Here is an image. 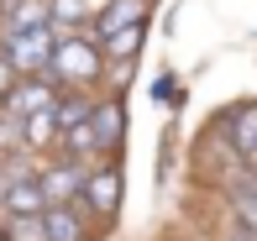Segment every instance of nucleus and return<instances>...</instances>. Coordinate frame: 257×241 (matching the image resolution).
I'll use <instances>...</instances> for the list:
<instances>
[{
    "mask_svg": "<svg viewBox=\"0 0 257 241\" xmlns=\"http://www.w3.org/2000/svg\"><path fill=\"white\" fill-rule=\"evenodd\" d=\"M48 79H53V89H95L100 79H105L100 42L89 37V32H68V37H58L53 63H48Z\"/></svg>",
    "mask_w": 257,
    "mask_h": 241,
    "instance_id": "obj_1",
    "label": "nucleus"
},
{
    "mask_svg": "<svg viewBox=\"0 0 257 241\" xmlns=\"http://www.w3.org/2000/svg\"><path fill=\"white\" fill-rule=\"evenodd\" d=\"M121 194H126V173H121V157H95L84 173V189H79V204L89 210V220L110 225L121 215Z\"/></svg>",
    "mask_w": 257,
    "mask_h": 241,
    "instance_id": "obj_2",
    "label": "nucleus"
},
{
    "mask_svg": "<svg viewBox=\"0 0 257 241\" xmlns=\"http://www.w3.org/2000/svg\"><path fill=\"white\" fill-rule=\"evenodd\" d=\"M53 48H58V32H53V27L6 32V37H0V53H6V63L16 68L21 79H27V74H48V63H53Z\"/></svg>",
    "mask_w": 257,
    "mask_h": 241,
    "instance_id": "obj_3",
    "label": "nucleus"
},
{
    "mask_svg": "<svg viewBox=\"0 0 257 241\" xmlns=\"http://www.w3.org/2000/svg\"><path fill=\"white\" fill-rule=\"evenodd\" d=\"M89 136H95V157H121V147H126V100L121 95H95Z\"/></svg>",
    "mask_w": 257,
    "mask_h": 241,
    "instance_id": "obj_4",
    "label": "nucleus"
},
{
    "mask_svg": "<svg viewBox=\"0 0 257 241\" xmlns=\"http://www.w3.org/2000/svg\"><path fill=\"white\" fill-rule=\"evenodd\" d=\"M84 173H89V163L63 157V152H53V157L37 163V183H42V194H48V204H74L79 189H84Z\"/></svg>",
    "mask_w": 257,
    "mask_h": 241,
    "instance_id": "obj_5",
    "label": "nucleus"
},
{
    "mask_svg": "<svg viewBox=\"0 0 257 241\" xmlns=\"http://www.w3.org/2000/svg\"><path fill=\"white\" fill-rule=\"evenodd\" d=\"M53 100H58L53 79H48V74H27V79H16V84L6 89V100H0V110H11L16 121H27L32 110H48Z\"/></svg>",
    "mask_w": 257,
    "mask_h": 241,
    "instance_id": "obj_6",
    "label": "nucleus"
},
{
    "mask_svg": "<svg viewBox=\"0 0 257 241\" xmlns=\"http://www.w3.org/2000/svg\"><path fill=\"white\" fill-rule=\"evenodd\" d=\"M147 11H153V0H105V6L95 11V21H89V37H95V42H105L110 32L147 21Z\"/></svg>",
    "mask_w": 257,
    "mask_h": 241,
    "instance_id": "obj_7",
    "label": "nucleus"
},
{
    "mask_svg": "<svg viewBox=\"0 0 257 241\" xmlns=\"http://www.w3.org/2000/svg\"><path fill=\"white\" fill-rule=\"evenodd\" d=\"M42 231L48 241H89V210L84 204H48L42 210Z\"/></svg>",
    "mask_w": 257,
    "mask_h": 241,
    "instance_id": "obj_8",
    "label": "nucleus"
},
{
    "mask_svg": "<svg viewBox=\"0 0 257 241\" xmlns=\"http://www.w3.org/2000/svg\"><path fill=\"white\" fill-rule=\"evenodd\" d=\"M42 210H48V194H42L37 168H32V173H21V178L6 189V199H0V215H42Z\"/></svg>",
    "mask_w": 257,
    "mask_h": 241,
    "instance_id": "obj_9",
    "label": "nucleus"
},
{
    "mask_svg": "<svg viewBox=\"0 0 257 241\" xmlns=\"http://www.w3.org/2000/svg\"><path fill=\"white\" fill-rule=\"evenodd\" d=\"M95 0H48V27L58 37H68V32H89V21H95Z\"/></svg>",
    "mask_w": 257,
    "mask_h": 241,
    "instance_id": "obj_10",
    "label": "nucleus"
},
{
    "mask_svg": "<svg viewBox=\"0 0 257 241\" xmlns=\"http://www.w3.org/2000/svg\"><path fill=\"white\" fill-rule=\"evenodd\" d=\"M32 27H48V0H11V6H0V37L6 32H32Z\"/></svg>",
    "mask_w": 257,
    "mask_h": 241,
    "instance_id": "obj_11",
    "label": "nucleus"
},
{
    "mask_svg": "<svg viewBox=\"0 0 257 241\" xmlns=\"http://www.w3.org/2000/svg\"><path fill=\"white\" fill-rule=\"evenodd\" d=\"M231 215L247 236H257V178L247 173L241 183H231Z\"/></svg>",
    "mask_w": 257,
    "mask_h": 241,
    "instance_id": "obj_12",
    "label": "nucleus"
},
{
    "mask_svg": "<svg viewBox=\"0 0 257 241\" xmlns=\"http://www.w3.org/2000/svg\"><path fill=\"white\" fill-rule=\"evenodd\" d=\"M0 231H6V241H48L42 215H0Z\"/></svg>",
    "mask_w": 257,
    "mask_h": 241,
    "instance_id": "obj_13",
    "label": "nucleus"
},
{
    "mask_svg": "<svg viewBox=\"0 0 257 241\" xmlns=\"http://www.w3.org/2000/svg\"><path fill=\"white\" fill-rule=\"evenodd\" d=\"M0 157H32L27 136H21V121L11 116V110H0Z\"/></svg>",
    "mask_w": 257,
    "mask_h": 241,
    "instance_id": "obj_14",
    "label": "nucleus"
},
{
    "mask_svg": "<svg viewBox=\"0 0 257 241\" xmlns=\"http://www.w3.org/2000/svg\"><path fill=\"white\" fill-rule=\"evenodd\" d=\"M21 173H32V163H27V157H0V199H6V189H11Z\"/></svg>",
    "mask_w": 257,
    "mask_h": 241,
    "instance_id": "obj_15",
    "label": "nucleus"
},
{
    "mask_svg": "<svg viewBox=\"0 0 257 241\" xmlns=\"http://www.w3.org/2000/svg\"><path fill=\"white\" fill-rule=\"evenodd\" d=\"M158 100H163V105H179V79L163 74V79H158Z\"/></svg>",
    "mask_w": 257,
    "mask_h": 241,
    "instance_id": "obj_16",
    "label": "nucleus"
},
{
    "mask_svg": "<svg viewBox=\"0 0 257 241\" xmlns=\"http://www.w3.org/2000/svg\"><path fill=\"white\" fill-rule=\"evenodd\" d=\"M16 79H21V74H16V68H11V63H6V53H0V100H6V89L16 84Z\"/></svg>",
    "mask_w": 257,
    "mask_h": 241,
    "instance_id": "obj_17",
    "label": "nucleus"
},
{
    "mask_svg": "<svg viewBox=\"0 0 257 241\" xmlns=\"http://www.w3.org/2000/svg\"><path fill=\"white\" fill-rule=\"evenodd\" d=\"M0 241H6V231H0Z\"/></svg>",
    "mask_w": 257,
    "mask_h": 241,
    "instance_id": "obj_18",
    "label": "nucleus"
}]
</instances>
